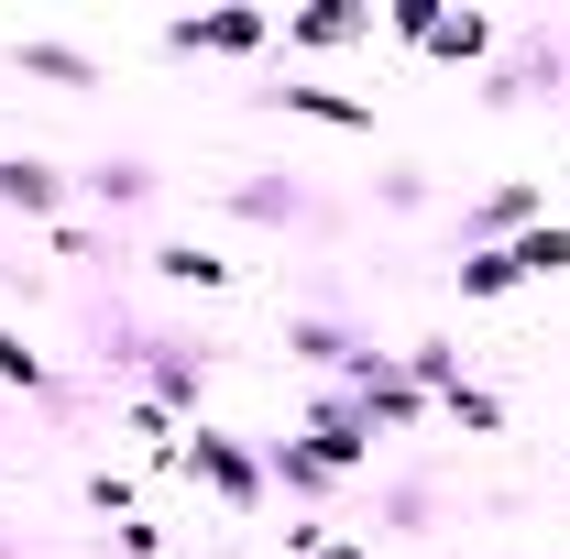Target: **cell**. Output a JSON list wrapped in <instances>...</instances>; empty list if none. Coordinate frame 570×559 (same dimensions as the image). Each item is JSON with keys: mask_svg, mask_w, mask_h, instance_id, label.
<instances>
[{"mask_svg": "<svg viewBox=\"0 0 570 559\" xmlns=\"http://www.w3.org/2000/svg\"><path fill=\"white\" fill-rule=\"evenodd\" d=\"M187 483L209 493V504L230 516V527L275 504V483H264V450H253V439H230V428H209V418L187 428Z\"/></svg>", "mask_w": 570, "mask_h": 559, "instance_id": "1", "label": "cell"}, {"mask_svg": "<svg viewBox=\"0 0 570 559\" xmlns=\"http://www.w3.org/2000/svg\"><path fill=\"white\" fill-rule=\"evenodd\" d=\"M121 362H132V395H154V406H176V418L198 428V406H209V384H219L209 351H187V341H132Z\"/></svg>", "mask_w": 570, "mask_h": 559, "instance_id": "2", "label": "cell"}, {"mask_svg": "<svg viewBox=\"0 0 570 559\" xmlns=\"http://www.w3.org/2000/svg\"><path fill=\"white\" fill-rule=\"evenodd\" d=\"M296 439H307V450H318V461H330L341 483H352V472H373V450H384V439H373V418H362V406L341 395V384H318V395H307Z\"/></svg>", "mask_w": 570, "mask_h": 559, "instance_id": "3", "label": "cell"}, {"mask_svg": "<svg viewBox=\"0 0 570 559\" xmlns=\"http://www.w3.org/2000/svg\"><path fill=\"white\" fill-rule=\"evenodd\" d=\"M142 275L165 285V296H242V285H253V264H230L219 242L176 231V242H154V253H142Z\"/></svg>", "mask_w": 570, "mask_h": 559, "instance_id": "4", "label": "cell"}, {"mask_svg": "<svg viewBox=\"0 0 570 559\" xmlns=\"http://www.w3.org/2000/svg\"><path fill=\"white\" fill-rule=\"evenodd\" d=\"M549 219V176H494L472 209H461V253L472 242H515V231H538Z\"/></svg>", "mask_w": 570, "mask_h": 559, "instance_id": "5", "label": "cell"}, {"mask_svg": "<svg viewBox=\"0 0 570 559\" xmlns=\"http://www.w3.org/2000/svg\"><path fill=\"white\" fill-rule=\"evenodd\" d=\"M165 45L176 56H264L275 45V11H176Z\"/></svg>", "mask_w": 570, "mask_h": 559, "instance_id": "6", "label": "cell"}, {"mask_svg": "<svg viewBox=\"0 0 570 559\" xmlns=\"http://www.w3.org/2000/svg\"><path fill=\"white\" fill-rule=\"evenodd\" d=\"M362 351L352 318H330V307H285V362H307L318 384H341V362Z\"/></svg>", "mask_w": 570, "mask_h": 559, "instance_id": "7", "label": "cell"}, {"mask_svg": "<svg viewBox=\"0 0 570 559\" xmlns=\"http://www.w3.org/2000/svg\"><path fill=\"white\" fill-rule=\"evenodd\" d=\"M11 77H45V88H110V67L67 45V33H11Z\"/></svg>", "mask_w": 570, "mask_h": 559, "instance_id": "8", "label": "cell"}, {"mask_svg": "<svg viewBox=\"0 0 570 559\" xmlns=\"http://www.w3.org/2000/svg\"><path fill=\"white\" fill-rule=\"evenodd\" d=\"M373 45V0H318V11H285V56H341Z\"/></svg>", "mask_w": 570, "mask_h": 559, "instance_id": "9", "label": "cell"}, {"mask_svg": "<svg viewBox=\"0 0 570 559\" xmlns=\"http://www.w3.org/2000/svg\"><path fill=\"white\" fill-rule=\"evenodd\" d=\"M264 483H275L285 504H307V516H318V504H341V472H330L307 439H264Z\"/></svg>", "mask_w": 570, "mask_h": 559, "instance_id": "10", "label": "cell"}, {"mask_svg": "<svg viewBox=\"0 0 570 559\" xmlns=\"http://www.w3.org/2000/svg\"><path fill=\"white\" fill-rule=\"evenodd\" d=\"M77 198V176H56L45 154H0V209H22V219H67Z\"/></svg>", "mask_w": 570, "mask_h": 559, "instance_id": "11", "label": "cell"}, {"mask_svg": "<svg viewBox=\"0 0 570 559\" xmlns=\"http://www.w3.org/2000/svg\"><path fill=\"white\" fill-rule=\"evenodd\" d=\"M219 219H253V231H285V219H307V198L285 187V176H230V187H209Z\"/></svg>", "mask_w": 570, "mask_h": 559, "instance_id": "12", "label": "cell"}, {"mask_svg": "<svg viewBox=\"0 0 570 559\" xmlns=\"http://www.w3.org/2000/svg\"><path fill=\"white\" fill-rule=\"evenodd\" d=\"M417 56H439V67H494V56H504V22H494V11H439V33H428Z\"/></svg>", "mask_w": 570, "mask_h": 559, "instance_id": "13", "label": "cell"}, {"mask_svg": "<svg viewBox=\"0 0 570 559\" xmlns=\"http://www.w3.org/2000/svg\"><path fill=\"white\" fill-rule=\"evenodd\" d=\"M285 121H318V133H373V99H352V88H264Z\"/></svg>", "mask_w": 570, "mask_h": 559, "instance_id": "14", "label": "cell"}, {"mask_svg": "<svg viewBox=\"0 0 570 559\" xmlns=\"http://www.w3.org/2000/svg\"><path fill=\"white\" fill-rule=\"evenodd\" d=\"M77 198H88V209H142V198H154V165H142V154H99V165L77 176Z\"/></svg>", "mask_w": 570, "mask_h": 559, "instance_id": "15", "label": "cell"}, {"mask_svg": "<svg viewBox=\"0 0 570 559\" xmlns=\"http://www.w3.org/2000/svg\"><path fill=\"white\" fill-rule=\"evenodd\" d=\"M450 285H461V307H494V296H515V253H504V242H472V253H461V264H450Z\"/></svg>", "mask_w": 570, "mask_h": 559, "instance_id": "16", "label": "cell"}, {"mask_svg": "<svg viewBox=\"0 0 570 559\" xmlns=\"http://www.w3.org/2000/svg\"><path fill=\"white\" fill-rule=\"evenodd\" d=\"M77 493H88V516H110V527L154 516V504H142V472H121V461H88V472H77Z\"/></svg>", "mask_w": 570, "mask_h": 559, "instance_id": "17", "label": "cell"}, {"mask_svg": "<svg viewBox=\"0 0 570 559\" xmlns=\"http://www.w3.org/2000/svg\"><path fill=\"white\" fill-rule=\"evenodd\" d=\"M504 253H515V275H527V285H560V275H570V219H538V231H515Z\"/></svg>", "mask_w": 570, "mask_h": 559, "instance_id": "18", "label": "cell"}, {"mask_svg": "<svg viewBox=\"0 0 570 559\" xmlns=\"http://www.w3.org/2000/svg\"><path fill=\"white\" fill-rule=\"evenodd\" d=\"M395 362H406V384H417L428 406H439V395L461 384V341H450V330H428V341H406V351H395Z\"/></svg>", "mask_w": 570, "mask_h": 559, "instance_id": "19", "label": "cell"}, {"mask_svg": "<svg viewBox=\"0 0 570 559\" xmlns=\"http://www.w3.org/2000/svg\"><path fill=\"white\" fill-rule=\"evenodd\" d=\"M0 384H11V395H45V406H56V362H45V351L22 341L11 318H0Z\"/></svg>", "mask_w": 570, "mask_h": 559, "instance_id": "20", "label": "cell"}, {"mask_svg": "<svg viewBox=\"0 0 570 559\" xmlns=\"http://www.w3.org/2000/svg\"><path fill=\"white\" fill-rule=\"evenodd\" d=\"M439 418H450V428H472V439H504V395H494V384H472V373H461V384L439 395Z\"/></svg>", "mask_w": 570, "mask_h": 559, "instance_id": "21", "label": "cell"}, {"mask_svg": "<svg viewBox=\"0 0 570 559\" xmlns=\"http://www.w3.org/2000/svg\"><path fill=\"white\" fill-rule=\"evenodd\" d=\"M373 198H384L395 219H417V209H428V165H384V176H373Z\"/></svg>", "mask_w": 570, "mask_h": 559, "instance_id": "22", "label": "cell"}, {"mask_svg": "<svg viewBox=\"0 0 570 559\" xmlns=\"http://www.w3.org/2000/svg\"><path fill=\"white\" fill-rule=\"evenodd\" d=\"M384 33H395V45H428V33H439V0H384Z\"/></svg>", "mask_w": 570, "mask_h": 559, "instance_id": "23", "label": "cell"}, {"mask_svg": "<svg viewBox=\"0 0 570 559\" xmlns=\"http://www.w3.org/2000/svg\"><path fill=\"white\" fill-rule=\"evenodd\" d=\"M45 253H56V264H88V253H99V231H88V219H45Z\"/></svg>", "mask_w": 570, "mask_h": 559, "instance_id": "24", "label": "cell"}, {"mask_svg": "<svg viewBox=\"0 0 570 559\" xmlns=\"http://www.w3.org/2000/svg\"><path fill=\"white\" fill-rule=\"evenodd\" d=\"M428 504H439L428 483H395V493H384V516H395V538H417V527H428Z\"/></svg>", "mask_w": 570, "mask_h": 559, "instance_id": "25", "label": "cell"}, {"mask_svg": "<svg viewBox=\"0 0 570 559\" xmlns=\"http://www.w3.org/2000/svg\"><path fill=\"white\" fill-rule=\"evenodd\" d=\"M110 549H121V559H165V516H132V527H110Z\"/></svg>", "mask_w": 570, "mask_h": 559, "instance_id": "26", "label": "cell"}, {"mask_svg": "<svg viewBox=\"0 0 570 559\" xmlns=\"http://www.w3.org/2000/svg\"><path fill=\"white\" fill-rule=\"evenodd\" d=\"M307 559H373V538H330V527H318V549Z\"/></svg>", "mask_w": 570, "mask_h": 559, "instance_id": "27", "label": "cell"}, {"mask_svg": "<svg viewBox=\"0 0 570 559\" xmlns=\"http://www.w3.org/2000/svg\"><path fill=\"white\" fill-rule=\"evenodd\" d=\"M0 559H11V549H0Z\"/></svg>", "mask_w": 570, "mask_h": 559, "instance_id": "28", "label": "cell"}]
</instances>
